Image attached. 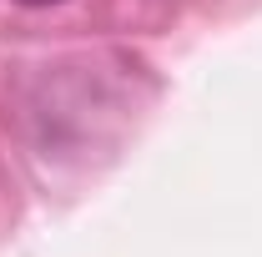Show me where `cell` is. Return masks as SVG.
I'll list each match as a JSON object with an SVG mask.
<instances>
[{"label": "cell", "instance_id": "obj_1", "mask_svg": "<svg viewBox=\"0 0 262 257\" xmlns=\"http://www.w3.org/2000/svg\"><path fill=\"white\" fill-rule=\"evenodd\" d=\"M20 5H56V0H20Z\"/></svg>", "mask_w": 262, "mask_h": 257}]
</instances>
